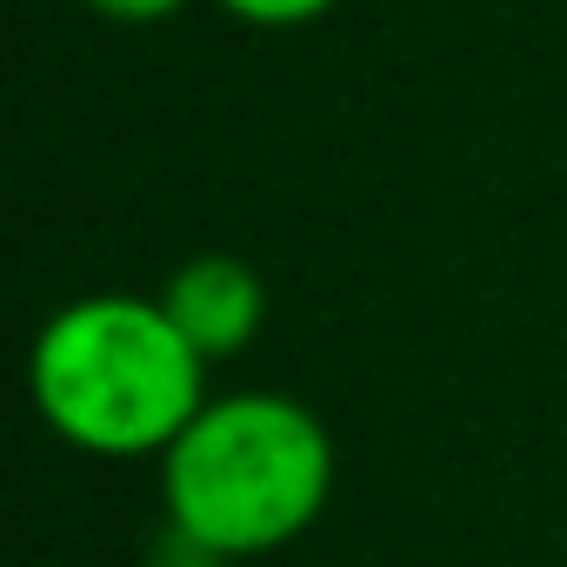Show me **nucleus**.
Masks as SVG:
<instances>
[{"mask_svg": "<svg viewBox=\"0 0 567 567\" xmlns=\"http://www.w3.org/2000/svg\"><path fill=\"white\" fill-rule=\"evenodd\" d=\"M34 414L94 461H161L207 408V354L154 295H87L48 315L28 354Z\"/></svg>", "mask_w": 567, "mask_h": 567, "instance_id": "obj_1", "label": "nucleus"}, {"mask_svg": "<svg viewBox=\"0 0 567 567\" xmlns=\"http://www.w3.org/2000/svg\"><path fill=\"white\" fill-rule=\"evenodd\" d=\"M334 494V441L295 394H214L161 454L174 540L207 560H254L301 540Z\"/></svg>", "mask_w": 567, "mask_h": 567, "instance_id": "obj_2", "label": "nucleus"}, {"mask_svg": "<svg viewBox=\"0 0 567 567\" xmlns=\"http://www.w3.org/2000/svg\"><path fill=\"white\" fill-rule=\"evenodd\" d=\"M174 328L214 361H234L254 348L260 321H267V288H260V274L234 254H194L167 274V288H161Z\"/></svg>", "mask_w": 567, "mask_h": 567, "instance_id": "obj_3", "label": "nucleus"}, {"mask_svg": "<svg viewBox=\"0 0 567 567\" xmlns=\"http://www.w3.org/2000/svg\"><path fill=\"white\" fill-rule=\"evenodd\" d=\"M214 8H227L234 21H247V28H315L321 14H334L341 0H214Z\"/></svg>", "mask_w": 567, "mask_h": 567, "instance_id": "obj_4", "label": "nucleus"}, {"mask_svg": "<svg viewBox=\"0 0 567 567\" xmlns=\"http://www.w3.org/2000/svg\"><path fill=\"white\" fill-rule=\"evenodd\" d=\"M101 21H127V28H147V21H174L187 0H87Z\"/></svg>", "mask_w": 567, "mask_h": 567, "instance_id": "obj_5", "label": "nucleus"}]
</instances>
